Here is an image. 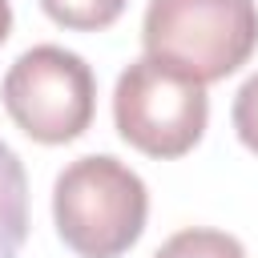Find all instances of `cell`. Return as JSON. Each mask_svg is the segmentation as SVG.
Masks as SVG:
<instances>
[{"label":"cell","instance_id":"cell-3","mask_svg":"<svg viewBox=\"0 0 258 258\" xmlns=\"http://www.w3.org/2000/svg\"><path fill=\"white\" fill-rule=\"evenodd\" d=\"M210 121V97L206 85L141 56L133 60L113 89V125L125 145H133L145 157L173 161L185 157Z\"/></svg>","mask_w":258,"mask_h":258},{"label":"cell","instance_id":"cell-9","mask_svg":"<svg viewBox=\"0 0 258 258\" xmlns=\"http://www.w3.org/2000/svg\"><path fill=\"white\" fill-rule=\"evenodd\" d=\"M8 32H12V4L0 0V44L8 40Z\"/></svg>","mask_w":258,"mask_h":258},{"label":"cell","instance_id":"cell-7","mask_svg":"<svg viewBox=\"0 0 258 258\" xmlns=\"http://www.w3.org/2000/svg\"><path fill=\"white\" fill-rule=\"evenodd\" d=\"M125 4L129 0H40L44 16L73 32H101V28L117 24Z\"/></svg>","mask_w":258,"mask_h":258},{"label":"cell","instance_id":"cell-1","mask_svg":"<svg viewBox=\"0 0 258 258\" xmlns=\"http://www.w3.org/2000/svg\"><path fill=\"white\" fill-rule=\"evenodd\" d=\"M149 189L109 153L69 161L52 185V222L60 242L81 258H121L145 230Z\"/></svg>","mask_w":258,"mask_h":258},{"label":"cell","instance_id":"cell-6","mask_svg":"<svg viewBox=\"0 0 258 258\" xmlns=\"http://www.w3.org/2000/svg\"><path fill=\"white\" fill-rule=\"evenodd\" d=\"M153 258H246V246L226 234V230H210V226H189V230H177L169 234Z\"/></svg>","mask_w":258,"mask_h":258},{"label":"cell","instance_id":"cell-4","mask_svg":"<svg viewBox=\"0 0 258 258\" xmlns=\"http://www.w3.org/2000/svg\"><path fill=\"white\" fill-rule=\"evenodd\" d=\"M0 97L20 133L40 145H64L93 125L97 77L85 56L60 44H36L12 60Z\"/></svg>","mask_w":258,"mask_h":258},{"label":"cell","instance_id":"cell-2","mask_svg":"<svg viewBox=\"0 0 258 258\" xmlns=\"http://www.w3.org/2000/svg\"><path fill=\"white\" fill-rule=\"evenodd\" d=\"M145 56L202 81H226L258 48L254 0H149L141 24Z\"/></svg>","mask_w":258,"mask_h":258},{"label":"cell","instance_id":"cell-5","mask_svg":"<svg viewBox=\"0 0 258 258\" xmlns=\"http://www.w3.org/2000/svg\"><path fill=\"white\" fill-rule=\"evenodd\" d=\"M28 238V177L12 145L0 141V258H20Z\"/></svg>","mask_w":258,"mask_h":258},{"label":"cell","instance_id":"cell-8","mask_svg":"<svg viewBox=\"0 0 258 258\" xmlns=\"http://www.w3.org/2000/svg\"><path fill=\"white\" fill-rule=\"evenodd\" d=\"M234 133L250 153H258V73L234 97Z\"/></svg>","mask_w":258,"mask_h":258}]
</instances>
